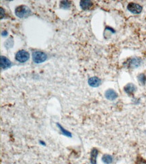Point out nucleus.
<instances>
[{"label": "nucleus", "mask_w": 146, "mask_h": 164, "mask_svg": "<svg viewBox=\"0 0 146 164\" xmlns=\"http://www.w3.org/2000/svg\"><path fill=\"white\" fill-rule=\"evenodd\" d=\"M79 5H80L81 8L82 9H88L92 7L93 3L89 0H84V1H81Z\"/></svg>", "instance_id": "obj_11"}, {"label": "nucleus", "mask_w": 146, "mask_h": 164, "mask_svg": "<svg viewBox=\"0 0 146 164\" xmlns=\"http://www.w3.org/2000/svg\"><path fill=\"white\" fill-rule=\"evenodd\" d=\"M137 78H138V80H139V82L141 83L142 85H145L146 84V75L145 74H143V73H141V74H139V75H138Z\"/></svg>", "instance_id": "obj_15"}, {"label": "nucleus", "mask_w": 146, "mask_h": 164, "mask_svg": "<svg viewBox=\"0 0 146 164\" xmlns=\"http://www.w3.org/2000/svg\"><path fill=\"white\" fill-rule=\"evenodd\" d=\"M71 3L69 1H61L60 3V8L61 9H69L71 7Z\"/></svg>", "instance_id": "obj_13"}, {"label": "nucleus", "mask_w": 146, "mask_h": 164, "mask_svg": "<svg viewBox=\"0 0 146 164\" xmlns=\"http://www.w3.org/2000/svg\"><path fill=\"white\" fill-rule=\"evenodd\" d=\"M32 56H33V61L37 64L43 63V62H45L47 59V54L42 51L33 52Z\"/></svg>", "instance_id": "obj_2"}, {"label": "nucleus", "mask_w": 146, "mask_h": 164, "mask_svg": "<svg viewBox=\"0 0 146 164\" xmlns=\"http://www.w3.org/2000/svg\"><path fill=\"white\" fill-rule=\"evenodd\" d=\"M135 164H146V160L141 157H138Z\"/></svg>", "instance_id": "obj_17"}, {"label": "nucleus", "mask_w": 146, "mask_h": 164, "mask_svg": "<svg viewBox=\"0 0 146 164\" xmlns=\"http://www.w3.org/2000/svg\"><path fill=\"white\" fill-rule=\"evenodd\" d=\"M105 97L109 100H115L118 97V95H117V93L115 90H113V89H109L106 91Z\"/></svg>", "instance_id": "obj_7"}, {"label": "nucleus", "mask_w": 146, "mask_h": 164, "mask_svg": "<svg viewBox=\"0 0 146 164\" xmlns=\"http://www.w3.org/2000/svg\"><path fill=\"white\" fill-rule=\"evenodd\" d=\"M141 63V59L139 58H131L129 59L127 61L125 62V65H126V67L128 68H137L139 67Z\"/></svg>", "instance_id": "obj_4"}, {"label": "nucleus", "mask_w": 146, "mask_h": 164, "mask_svg": "<svg viewBox=\"0 0 146 164\" xmlns=\"http://www.w3.org/2000/svg\"><path fill=\"white\" fill-rule=\"evenodd\" d=\"M4 45L5 46V48H12V47L13 46V45H14V41H13L12 38H10V39H7V40L5 42Z\"/></svg>", "instance_id": "obj_16"}, {"label": "nucleus", "mask_w": 146, "mask_h": 164, "mask_svg": "<svg viewBox=\"0 0 146 164\" xmlns=\"http://www.w3.org/2000/svg\"><path fill=\"white\" fill-rule=\"evenodd\" d=\"M1 35H2V36H4V37H5V36L7 35V31H3L2 32V33H1Z\"/></svg>", "instance_id": "obj_19"}, {"label": "nucleus", "mask_w": 146, "mask_h": 164, "mask_svg": "<svg viewBox=\"0 0 146 164\" xmlns=\"http://www.w3.org/2000/svg\"><path fill=\"white\" fill-rule=\"evenodd\" d=\"M88 84L93 88H97L101 84V80L97 77H92V78H89Z\"/></svg>", "instance_id": "obj_9"}, {"label": "nucleus", "mask_w": 146, "mask_h": 164, "mask_svg": "<svg viewBox=\"0 0 146 164\" xmlns=\"http://www.w3.org/2000/svg\"><path fill=\"white\" fill-rule=\"evenodd\" d=\"M39 142H40V143H41V144L43 145H45V142H43V141H40Z\"/></svg>", "instance_id": "obj_20"}, {"label": "nucleus", "mask_w": 146, "mask_h": 164, "mask_svg": "<svg viewBox=\"0 0 146 164\" xmlns=\"http://www.w3.org/2000/svg\"><path fill=\"white\" fill-rule=\"evenodd\" d=\"M1 61H0V63H1V69H5L7 68H9L12 66V62L9 61V59H7L6 56H1Z\"/></svg>", "instance_id": "obj_6"}, {"label": "nucleus", "mask_w": 146, "mask_h": 164, "mask_svg": "<svg viewBox=\"0 0 146 164\" xmlns=\"http://www.w3.org/2000/svg\"><path fill=\"white\" fill-rule=\"evenodd\" d=\"M57 125L58 126L59 128V129L61 130V133H62L63 135H65V136H67L68 137H71L72 135H71V133H70L69 131H67V130H65L63 127H62L61 125V124H59V123L57 124Z\"/></svg>", "instance_id": "obj_14"}, {"label": "nucleus", "mask_w": 146, "mask_h": 164, "mask_svg": "<svg viewBox=\"0 0 146 164\" xmlns=\"http://www.w3.org/2000/svg\"><path fill=\"white\" fill-rule=\"evenodd\" d=\"M30 54L27 51L24 50H21L16 54V59L20 63H25L29 59Z\"/></svg>", "instance_id": "obj_3"}, {"label": "nucleus", "mask_w": 146, "mask_h": 164, "mask_svg": "<svg viewBox=\"0 0 146 164\" xmlns=\"http://www.w3.org/2000/svg\"><path fill=\"white\" fill-rule=\"evenodd\" d=\"M127 9L133 14H139L142 12L143 7L141 5L137 4V3L131 2L127 5Z\"/></svg>", "instance_id": "obj_5"}, {"label": "nucleus", "mask_w": 146, "mask_h": 164, "mask_svg": "<svg viewBox=\"0 0 146 164\" xmlns=\"http://www.w3.org/2000/svg\"><path fill=\"white\" fill-rule=\"evenodd\" d=\"M98 155V150L94 148L90 153V162L92 164H96V159Z\"/></svg>", "instance_id": "obj_10"}, {"label": "nucleus", "mask_w": 146, "mask_h": 164, "mask_svg": "<svg viewBox=\"0 0 146 164\" xmlns=\"http://www.w3.org/2000/svg\"><path fill=\"white\" fill-rule=\"evenodd\" d=\"M1 19H2L3 17H4V10H3L2 7H1Z\"/></svg>", "instance_id": "obj_18"}, {"label": "nucleus", "mask_w": 146, "mask_h": 164, "mask_svg": "<svg viewBox=\"0 0 146 164\" xmlns=\"http://www.w3.org/2000/svg\"><path fill=\"white\" fill-rule=\"evenodd\" d=\"M102 161L105 164H111L113 163V158L111 155H109V154H105V155L102 156Z\"/></svg>", "instance_id": "obj_12"}, {"label": "nucleus", "mask_w": 146, "mask_h": 164, "mask_svg": "<svg viewBox=\"0 0 146 164\" xmlns=\"http://www.w3.org/2000/svg\"><path fill=\"white\" fill-rule=\"evenodd\" d=\"M31 13V11L26 5H22L20 6H18L15 9V14L17 17L20 18H24L28 17Z\"/></svg>", "instance_id": "obj_1"}, {"label": "nucleus", "mask_w": 146, "mask_h": 164, "mask_svg": "<svg viewBox=\"0 0 146 164\" xmlns=\"http://www.w3.org/2000/svg\"><path fill=\"white\" fill-rule=\"evenodd\" d=\"M137 88L133 84H128L124 87V91L128 95H133L135 92Z\"/></svg>", "instance_id": "obj_8"}]
</instances>
